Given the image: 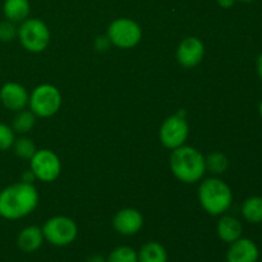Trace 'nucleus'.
Wrapping results in <instances>:
<instances>
[{
  "label": "nucleus",
  "mask_w": 262,
  "mask_h": 262,
  "mask_svg": "<svg viewBox=\"0 0 262 262\" xmlns=\"http://www.w3.org/2000/svg\"><path fill=\"white\" fill-rule=\"evenodd\" d=\"M36 118L37 117H36L31 110L23 109L20 110V112H17L10 127L13 128L14 133L23 136L26 135V133L30 132V130L35 127Z\"/></svg>",
  "instance_id": "nucleus-19"
},
{
  "label": "nucleus",
  "mask_w": 262,
  "mask_h": 262,
  "mask_svg": "<svg viewBox=\"0 0 262 262\" xmlns=\"http://www.w3.org/2000/svg\"><path fill=\"white\" fill-rule=\"evenodd\" d=\"M12 148L18 158L26 159V160H30V159L35 155L36 151H37L35 142H33L30 137H26V136L15 138Z\"/></svg>",
  "instance_id": "nucleus-21"
},
{
  "label": "nucleus",
  "mask_w": 262,
  "mask_h": 262,
  "mask_svg": "<svg viewBox=\"0 0 262 262\" xmlns=\"http://www.w3.org/2000/svg\"><path fill=\"white\" fill-rule=\"evenodd\" d=\"M87 262H106V257H104L101 255H94L91 257H89Z\"/></svg>",
  "instance_id": "nucleus-29"
},
{
  "label": "nucleus",
  "mask_w": 262,
  "mask_h": 262,
  "mask_svg": "<svg viewBox=\"0 0 262 262\" xmlns=\"http://www.w3.org/2000/svg\"><path fill=\"white\" fill-rule=\"evenodd\" d=\"M106 262H138L137 251L129 246H119L109 253Z\"/></svg>",
  "instance_id": "nucleus-22"
},
{
  "label": "nucleus",
  "mask_w": 262,
  "mask_h": 262,
  "mask_svg": "<svg viewBox=\"0 0 262 262\" xmlns=\"http://www.w3.org/2000/svg\"><path fill=\"white\" fill-rule=\"evenodd\" d=\"M35 181H37V179H36L35 174L32 173V170H31V169L23 171L22 177H20V182H23V183L33 184V182H35Z\"/></svg>",
  "instance_id": "nucleus-26"
},
{
  "label": "nucleus",
  "mask_w": 262,
  "mask_h": 262,
  "mask_svg": "<svg viewBox=\"0 0 262 262\" xmlns=\"http://www.w3.org/2000/svg\"><path fill=\"white\" fill-rule=\"evenodd\" d=\"M61 94L54 84L42 83L35 87L30 94L28 106L30 110L38 118H50L60 110Z\"/></svg>",
  "instance_id": "nucleus-5"
},
{
  "label": "nucleus",
  "mask_w": 262,
  "mask_h": 262,
  "mask_svg": "<svg viewBox=\"0 0 262 262\" xmlns=\"http://www.w3.org/2000/svg\"><path fill=\"white\" fill-rule=\"evenodd\" d=\"M110 43L119 49H132L142 40V28L130 18H117L107 27Z\"/></svg>",
  "instance_id": "nucleus-7"
},
{
  "label": "nucleus",
  "mask_w": 262,
  "mask_h": 262,
  "mask_svg": "<svg viewBox=\"0 0 262 262\" xmlns=\"http://www.w3.org/2000/svg\"><path fill=\"white\" fill-rule=\"evenodd\" d=\"M197 194L201 207L211 216H222L232 206V189L217 177L204 179L200 183Z\"/></svg>",
  "instance_id": "nucleus-3"
},
{
  "label": "nucleus",
  "mask_w": 262,
  "mask_h": 262,
  "mask_svg": "<svg viewBox=\"0 0 262 262\" xmlns=\"http://www.w3.org/2000/svg\"><path fill=\"white\" fill-rule=\"evenodd\" d=\"M30 12L31 4L28 0H4V4H3V14L5 19L15 25L27 19Z\"/></svg>",
  "instance_id": "nucleus-16"
},
{
  "label": "nucleus",
  "mask_w": 262,
  "mask_h": 262,
  "mask_svg": "<svg viewBox=\"0 0 262 262\" xmlns=\"http://www.w3.org/2000/svg\"><path fill=\"white\" fill-rule=\"evenodd\" d=\"M110 45H112V43H110L107 36H99V37L96 38V41H95V49H96L97 51H106Z\"/></svg>",
  "instance_id": "nucleus-25"
},
{
  "label": "nucleus",
  "mask_w": 262,
  "mask_h": 262,
  "mask_svg": "<svg viewBox=\"0 0 262 262\" xmlns=\"http://www.w3.org/2000/svg\"><path fill=\"white\" fill-rule=\"evenodd\" d=\"M239 2H243V3H250V2H253V0H239Z\"/></svg>",
  "instance_id": "nucleus-31"
},
{
  "label": "nucleus",
  "mask_w": 262,
  "mask_h": 262,
  "mask_svg": "<svg viewBox=\"0 0 262 262\" xmlns=\"http://www.w3.org/2000/svg\"><path fill=\"white\" fill-rule=\"evenodd\" d=\"M15 140V133L10 125L0 123V151L12 148Z\"/></svg>",
  "instance_id": "nucleus-23"
},
{
  "label": "nucleus",
  "mask_w": 262,
  "mask_h": 262,
  "mask_svg": "<svg viewBox=\"0 0 262 262\" xmlns=\"http://www.w3.org/2000/svg\"><path fill=\"white\" fill-rule=\"evenodd\" d=\"M256 71H257L258 77L262 79V53L257 56V60H256Z\"/></svg>",
  "instance_id": "nucleus-28"
},
{
  "label": "nucleus",
  "mask_w": 262,
  "mask_h": 262,
  "mask_svg": "<svg viewBox=\"0 0 262 262\" xmlns=\"http://www.w3.org/2000/svg\"><path fill=\"white\" fill-rule=\"evenodd\" d=\"M216 233L220 241L228 243H233L239 239L243 234V225L237 217L232 215H222L216 224Z\"/></svg>",
  "instance_id": "nucleus-15"
},
{
  "label": "nucleus",
  "mask_w": 262,
  "mask_h": 262,
  "mask_svg": "<svg viewBox=\"0 0 262 262\" xmlns=\"http://www.w3.org/2000/svg\"><path fill=\"white\" fill-rule=\"evenodd\" d=\"M18 40L27 51L42 53L50 43V28L42 19L27 18L18 26Z\"/></svg>",
  "instance_id": "nucleus-4"
},
{
  "label": "nucleus",
  "mask_w": 262,
  "mask_h": 262,
  "mask_svg": "<svg viewBox=\"0 0 262 262\" xmlns=\"http://www.w3.org/2000/svg\"><path fill=\"white\" fill-rule=\"evenodd\" d=\"M46 242L55 247H66L72 245L78 235V227L73 219L58 215L46 220L41 227Z\"/></svg>",
  "instance_id": "nucleus-6"
},
{
  "label": "nucleus",
  "mask_w": 262,
  "mask_h": 262,
  "mask_svg": "<svg viewBox=\"0 0 262 262\" xmlns=\"http://www.w3.org/2000/svg\"><path fill=\"white\" fill-rule=\"evenodd\" d=\"M258 114H260V117L262 118V100H261L260 105H258Z\"/></svg>",
  "instance_id": "nucleus-30"
},
{
  "label": "nucleus",
  "mask_w": 262,
  "mask_h": 262,
  "mask_svg": "<svg viewBox=\"0 0 262 262\" xmlns=\"http://www.w3.org/2000/svg\"><path fill=\"white\" fill-rule=\"evenodd\" d=\"M30 94L23 84L18 82H7L0 89V101L10 112H20L28 106Z\"/></svg>",
  "instance_id": "nucleus-11"
},
{
  "label": "nucleus",
  "mask_w": 262,
  "mask_h": 262,
  "mask_svg": "<svg viewBox=\"0 0 262 262\" xmlns=\"http://www.w3.org/2000/svg\"><path fill=\"white\" fill-rule=\"evenodd\" d=\"M138 262H168V252L159 242H147L137 251Z\"/></svg>",
  "instance_id": "nucleus-17"
},
{
  "label": "nucleus",
  "mask_w": 262,
  "mask_h": 262,
  "mask_svg": "<svg viewBox=\"0 0 262 262\" xmlns=\"http://www.w3.org/2000/svg\"><path fill=\"white\" fill-rule=\"evenodd\" d=\"M169 165L173 176L186 184L197 183L206 174V163L201 151L192 146L183 145L171 150Z\"/></svg>",
  "instance_id": "nucleus-2"
},
{
  "label": "nucleus",
  "mask_w": 262,
  "mask_h": 262,
  "mask_svg": "<svg viewBox=\"0 0 262 262\" xmlns=\"http://www.w3.org/2000/svg\"><path fill=\"white\" fill-rule=\"evenodd\" d=\"M30 169L35 174L36 179L45 183L56 181L61 173V161L54 151L41 148L30 159Z\"/></svg>",
  "instance_id": "nucleus-9"
},
{
  "label": "nucleus",
  "mask_w": 262,
  "mask_h": 262,
  "mask_svg": "<svg viewBox=\"0 0 262 262\" xmlns=\"http://www.w3.org/2000/svg\"><path fill=\"white\" fill-rule=\"evenodd\" d=\"M176 56L183 68H194L204 60L205 43L196 36H188L179 42Z\"/></svg>",
  "instance_id": "nucleus-10"
},
{
  "label": "nucleus",
  "mask_w": 262,
  "mask_h": 262,
  "mask_svg": "<svg viewBox=\"0 0 262 262\" xmlns=\"http://www.w3.org/2000/svg\"><path fill=\"white\" fill-rule=\"evenodd\" d=\"M142 227L143 215L133 207L119 210L113 217V228L120 235H125V237L135 235L142 229Z\"/></svg>",
  "instance_id": "nucleus-12"
},
{
  "label": "nucleus",
  "mask_w": 262,
  "mask_h": 262,
  "mask_svg": "<svg viewBox=\"0 0 262 262\" xmlns=\"http://www.w3.org/2000/svg\"><path fill=\"white\" fill-rule=\"evenodd\" d=\"M188 135L189 125L184 112H179L166 118L159 130V138H160L161 145L169 150H176V148L186 145Z\"/></svg>",
  "instance_id": "nucleus-8"
},
{
  "label": "nucleus",
  "mask_w": 262,
  "mask_h": 262,
  "mask_svg": "<svg viewBox=\"0 0 262 262\" xmlns=\"http://www.w3.org/2000/svg\"><path fill=\"white\" fill-rule=\"evenodd\" d=\"M257 262H258V261H257Z\"/></svg>",
  "instance_id": "nucleus-32"
},
{
  "label": "nucleus",
  "mask_w": 262,
  "mask_h": 262,
  "mask_svg": "<svg viewBox=\"0 0 262 262\" xmlns=\"http://www.w3.org/2000/svg\"><path fill=\"white\" fill-rule=\"evenodd\" d=\"M242 215L245 220L251 224H261L262 223V197L251 196L245 200L242 204Z\"/></svg>",
  "instance_id": "nucleus-18"
},
{
  "label": "nucleus",
  "mask_w": 262,
  "mask_h": 262,
  "mask_svg": "<svg viewBox=\"0 0 262 262\" xmlns=\"http://www.w3.org/2000/svg\"><path fill=\"white\" fill-rule=\"evenodd\" d=\"M18 36V27L15 23L5 19L0 22V41L2 42H12Z\"/></svg>",
  "instance_id": "nucleus-24"
},
{
  "label": "nucleus",
  "mask_w": 262,
  "mask_h": 262,
  "mask_svg": "<svg viewBox=\"0 0 262 262\" xmlns=\"http://www.w3.org/2000/svg\"><path fill=\"white\" fill-rule=\"evenodd\" d=\"M40 196L33 184L17 182L0 191V216L5 220H19L32 214Z\"/></svg>",
  "instance_id": "nucleus-1"
},
{
  "label": "nucleus",
  "mask_w": 262,
  "mask_h": 262,
  "mask_svg": "<svg viewBox=\"0 0 262 262\" xmlns=\"http://www.w3.org/2000/svg\"><path fill=\"white\" fill-rule=\"evenodd\" d=\"M235 2L237 0H216L217 5L220 8H223V9H229V8H232L235 4Z\"/></svg>",
  "instance_id": "nucleus-27"
},
{
  "label": "nucleus",
  "mask_w": 262,
  "mask_h": 262,
  "mask_svg": "<svg viewBox=\"0 0 262 262\" xmlns=\"http://www.w3.org/2000/svg\"><path fill=\"white\" fill-rule=\"evenodd\" d=\"M45 242L42 229L37 225H28L23 228L17 237V245L20 251L26 253H32L40 250Z\"/></svg>",
  "instance_id": "nucleus-14"
},
{
  "label": "nucleus",
  "mask_w": 262,
  "mask_h": 262,
  "mask_svg": "<svg viewBox=\"0 0 262 262\" xmlns=\"http://www.w3.org/2000/svg\"><path fill=\"white\" fill-rule=\"evenodd\" d=\"M205 163H206V171L209 170L214 176H220V174L225 173L228 166H229L228 158L223 152H219V151H215V152L205 156Z\"/></svg>",
  "instance_id": "nucleus-20"
},
{
  "label": "nucleus",
  "mask_w": 262,
  "mask_h": 262,
  "mask_svg": "<svg viewBox=\"0 0 262 262\" xmlns=\"http://www.w3.org/2000/svg\"><path fill=\"white\" fill-rule=\"evenodd\" d=\"M260 250L250 238L241 237L230 243L227 251V262H257Z\"/></svg>",
  "instance_id": "nucleus-13"
}]
</instances>
